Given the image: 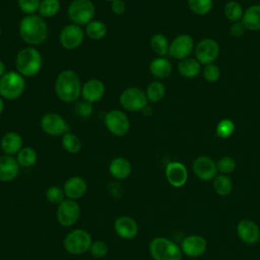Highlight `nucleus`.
Wrapping results in <instances>:
<instances>
[{
  "mask_svg": "<svg viewBox=\"0 0 260 260\" xmlns=\"http://www.w3.org/2000/svg\"><path fill=\"white\" fill-rule=\"evenodd\" d=\"M108 28L102 20H91L85 25V34L91 40H102L107 36Z\"/></svg>",
  "mask_w": 260,
  "mask_h": 260,
  "instance_id": "obj_29",
  "label": "nucleus"
},
{
  "mask_svg": "<svg viewBox=\"0 0 260 260\" xmlns=\"http://www.w3.org/2000/svg\"><path fill=\"white\" fill-rule=\"evenodd\" d=\"M106 1H109V2H112V1H114V0H106Z\"/></svg>",
  "mask_w": 260,
  "mask_h": 260,
  "instance_id": "obj_50",
  "label": "nucleus"
},
{
  "mask_svg": "<svg viewBox=\"0 0 260 260\" xmlns=\"http://www.w3.org/2000/svg\"><path fill=\"white\" fill-rule=\"evenodd\" d=\"M235 129H236V126L232 120L222 119L220 122H218L215 132L219 138L225 139V138H229L230 136H232Z\"/></svg>",
  "mask_w": 260,
  "mask_h": 260,
  "instance_id": "obj_37",
  "label": "nucleus"
},
{
  "mask_svg": "<svg viewBox=\"0 0 260 260\" xmlns=\"http://www.w3.org/2000/svg\"><path fill=\"white\" fill-rule=\"evenodd\" d=\"M17 162L22 168H30L36 165L38 160V153L34 147L24 146L16 154Z\"/></svg>",
  "mask_w": 260,
  "mask_h": 260,
  "instance_id": "obj_28",
  "label": "nucleus"
},
{
  "mask_svg": "<svg viewBox=\"0 0 260 260\" xmlns=\"http://www.w3.org/2000/svg\"><path fill=\"white\" fill-rule=\"evenodd\" d=\"M166 178L175 188L183 187L188 180V171L180 161H170L166 167Z\"/></svg>",
  "mask_w": 260,
  "mask_h": 260,
  "instance_id": "obj_18",
  "label": "nucleus"
},
{
  "mask_svg": "<svg viewBox=\"0 0 260 260\" xmlns=\"http://www.w3.org/2000/svg\"><path fill=\"white\" fill-rule=\"evenodd\" d=\"M91 235L82 229H76L69 232L63 241L64 249L72 255H81L89 251L92 243Z\"/></svg>",
  "mask_w": 260,
  "mask_h": 260,
  "instance_id": "obj_6",
  "label": "nucleus"
},
{
  "mask_svg": "<svg viewBox=\"0 0 260 260\" xmlns=\"http://www.w3.org/2000/svg\"><path fill=\"white\" fill-rule=\"evenodd\" d=\"M219 55V45L213 39H203L195 47V57L200 64H211Z\"/></svg>",
  "mask_w": 260,
  "mask_h": 260,
  "instance_id": "obj_13",
  "label": "nucleus"
},
{
  "mask_svg": "<svg viewBox=\"0 0 260 260\" xmlns=\"http://www.w3.org/2000/svg\"><path fill=\"white\" fill-rule=\"evenodd\" d=\"M203 77L208 82H215L220 77V69L217 65L211 63L203 68Z\"/></svg>",
  "mask_w": 260,
  "mask_h": 260,
  "instance_id": "obj_42",
  "label": "nucleus"
},
{
  "mask_svg": "<svg viewBox=\"0 0 260 260\" xmlns=\"http://www.w3.org/2000/svg\"><path fill=\"white\" fill-rule=\"evenodd\" d=\"M224 16L232 22H238L239 20H242L244 11L242 5L235 0L229 1L223 8Z\"/></svg>",
  "mask_w": 260,
  "mask_h": 260,
  "instance_id": "obj_34",
  "label": "nucleus"
},
{
  "mask_svg": "<svg viewBox=\"0 0 260 260\" xmlns=\"http://www.w3.org/2000/svg\"><path fill=\"white\" fill-rule=\"evenodd\" d=\"M111 10L116 15H121L126 11V3L124 0H114L111 2Z\"/></svg>",
  "mask_w": 260,
  "mask_h": 260,
  "instance_id": "obj_44",
  "label": "nucleus"
},
{
  "mask_svg": "<svg viewBox=\"0 0 260 260\" xmlns=\"http://www.w3.org/2000/svg\"><path fill=\"white\" fill-rule=\"evenodd\" d=\"M145 94H146V98H147L148 102L157 103L165 96L166 86L162 82H160L158 80L152 81L147 85Z\"/></svg>",
  "mask_w": 260,
  "mask_h": 260,
  "instance_id": "obj_32",
  "label": "nucleus"
},
{
  "mask_svg": "<svg viewBox=\"0 0 260 260\" xmlns=\"http://www.w3.org/2000/svg\"><path fill=\"white\" fill-rule=\"evenodd\" d=\"M215 193L219 196H228L233 190V182L228 175H217L212 183Z\"/></svg>",
  "mask_w": 260,
  "mask_h": 260,
  "instance_id": "obj_30",
  "label": "nucleus"
},
{
  "mask_svg": "<svg viewBox=\"0 0 260 260\" xmlns=\"http://www.w3.org/2000/svg\"><path fill=\"white\" fill-rule=\"evenodd\" d=\"M114 230L120 238L124 240H132L138 234V224L133 217L122 215L115 219Z\"/></svg>",
  "mask_w": 260,
  "mask_h": 260,
  "instance_id": "obj_19",
  "label": "nucleus"
},
{
  "mask_svg": "<svg viewBox=\"0 0 260 260\" xmlns=\"http://www.w3.org/2000/svg\"><path fill=\"white\" fill-rule=\"evenodd\" d=\"M104 123L107 130L114 136H124L130 129V121L125 112L114 109L106 113Z\"/></svg>",
  "mask_w": 260,
  "mask_h": 260,
  "instance_id": "obj_8",
  "label": "nucleus"
},
{
  "mask_svg": "<svg viewBox=\"0 0 260 260\" xmlns=\"http://www.w3.org/2000/svg\"><path fill=\"white\" fill-rule=\"evenodd\" d=\"M18 34L27 45L35 47L45 43L49 36V28L44 18L37 14L25 15L19 22Z\"/></svg>",
  "mask_w": 260,
  "mask_h": 260,
  "instance_id": "obj_1",
  "label": "nucleus"
},
{
  "mask_svg": "<svg viewBox=\"0 0 260 260\" xmlns=\"http://www.w3.org/2000/svg\"><path fill=\"white\" fill-rule=\"evenodd\" d=\"M4 107H5V105H4V101H3V99L0 96V115L3 113V111H4Z\"/></svg>",
  "mask_w": 260,
  "mask_h": 260,
  "instance_id": "obj_48",
  "label": "nucleus"
},
{
  "mask_svg": "<svg viewBox=\"0 0 260 260\" xmlns=\"http://www.w3.org/2000/svg\"><path fill=\"white\" fill-rule=\"evenodd\" d=\"M106 92L105 84L102 80L92 78L88 79L82 84L81 88V96L84 101L94 104L101 101Z\"/></svg>",
  "mask_w": 260,
  "mask_h": 260,
  "instance_id": "obj_20",
  "label": "nucleus"
},
{
  "mask_svg": "<svg viewBox=\"0 0 260 260\" xmlns=\"http://www.w3.org/2000/svg\"><path fill=\"white\" fill-rule=\"evenodd\" d=\"M150 48L159 57H165L169 55L170 44L166 36L161 34H155L150 39Z\"/></svg>",
  "mask_w": 260,
  "mask_h": 260,
  "instance_id": "obj_31",
  "label": "nucleus"
},
{
  "mask_svg": "<svg viewBox=\"0 0 260 260\" xmlns=\"http://www.w3.org/2000/svg\"><path fill=\"white\" fill-rule=\"evenodd\" d=\"M108 252H109V247L107 243L100 240L93 241L89 248L90 255L95 258H103L108 254Z\"/></svg>",
  "mask_w": 260,
  "mask_h": 260,
  "instance_id": "obj_41",
  "label": "nucleus"
},
{
  "mask_svg": "<svg viewBox=\"0 0 260 260\" xmlns=\"http://www.w3.org/2000/svg\"><path fill=\"white\" fill-rule=\"evenodd\" d=\"M75 111L81 118H89L92 115L93 107L91 103H88L83 100L82 102L76 104Z\"/></svg>",
  "mask_w": 260,
  "mask_h": 260,
  "instance_id": "obj_43",
  "label": "nucleus"
},
{
  "mask_svg": "<svg viewBox=\"0 0 260 260\" xmlns=\"http://www.w3.org/2000/svg\"><path fill=\"white\" fill-rule=\"evenodd\" d=\"M43 132L49 136H63L69 132L70 126L63 116L58 113H47L41 118L40 122Z\"/></svg>",
  "mask_w": 260,
  "mask_h": 260,
  "instance_id": "obj_10",
  "label": "nucleus"
},
{
  "mask_svg": "<svg viewBox=\"0 0 260 260\" xmlns=\"http://www.w3.org/2000/svg\"><path fill=\"white\" fill-rule=\"evenodd\" d=\"M217 171L222 175H229L233 173L237 167L236 161L231 156H223L216 162Z\"/></svg>",
  "mask_w": 260,
  "mask_h": 260,
  "instance_id": "obj_40",
  "label": "nucleus"
},
{
  "mask_svg": "<svg viewBox=\"0 0 260 260\" xmlns=\"http://www.w3.org/2000/svg\"><path fill=\"white\" fill-rule=\"evenodd\" d=\"M173 70V66L171 62L165 57L154 58L149 64L150 73L156 78H167L171 75Z\"/></svg>",
  "mask_w": 260,
  "mask_h": 260,
  "instance_id": "obj_26",
  "label": "nucleus"
},
{
  "mask_svg": "<svg viewBox=\"0 0 260 260\" xmlns=\"http://www.w3.org/2000/svg\"><path fill=\"white\" fill-rule=\"evenodd\" d=\"M57 221L65 228L74 225L80 217V206L75 200L65 199L62 201L56 211Z\"/></svg>",
  "mask_w": 260,
  "mask_h": 260,
  "instance_id": "obj_11",
  "label": "nucleus"
},
{
  "mask_svg": "<svg viewBox=\"0 0 260 260\" xmlns=\"http://www.w3.org/2000/svg\"><path fill=\"white\" fill-rule=\"evenodd\" d=\"M200 65L201 64L196 59L185 58L180 61L178 65V70L183 77L193 78L199 74L201 69Z\"/></svg>",
  "mask_w": 260,
  "mask_h": 260,
  "instance_id": "obj_27",
  "label": "nucleus"
},
{
  "mask_svg": "<svg viewBox=\"0 0 260 260\" xmlns=\"http://www.w3.org/2000/svg\"><path fill=\"white\" fill-rule=\"evenodd\" d=\"M15 67L23 77L37 75L43 67V57L40 51L31 46L21 49L15 58Z\"/></svg>",
  "mask_w": 260,
  "mask_h": 260,
  "instance_id": "obj_3",
  "label": "nucleus"
},
{
  "mask_svg": "<svg viewBox=\"0 0 260 260\" xmlns=\"http://www.w3.org/2000/svg\"><path fill=\"white\" fill-rule=\"evenodd\" d=\"M5 69H6V67H5V64H4V62L0 59V77L6 72L5 71Z\"/></svg>",
  "mask_w": 260,
  "mask_h": 260,
  "instance_id": "obj_47",
  "label": "nucleus"
},
{
  "mask_svg": "<svg viewBox=\"0 0 260 260\" xmlns=\"http://www.w3.org/2000/svg\"><path fill=\"white\" fill-rule=\"evenodd\" d=\"M194 50V41L189 35H179L170 44L169 55L175 59L183 60Z\"/></svg>",
  "mask_w": 260,
  "mask_h": 260,
  "instance_id": "obj_14",
  "label": "nucleus"
},
{
  "mask_svg": "<svg viewBox=\"0 0 260 260\" xmlns=\"http://www.w3.org/2000/svg\"><path fill=\"white\" fill-rule=\"evenodd\" d=\"M95 7L90 0H72L68 6L67 14L72 23L86 25L93 20Z\"/></svg>",
  "mask_w": 260,
  "mask_h": 260,
  "instance_id": "obj_7",
  "label": "nucleus"
},
{
  "mask_svg": "<svg viewBox=\"0 0 260 260\" xmlns=\"http://www.w3.org/2000/svg\"><path fill=\"white\" fill-rule=\"evenodd\" d=\"M63 191L67 199L78 200L86 194L87 183L82 177L74 176L66 180L63 186Z\"/></svg>",
  "mask_w": 260,
  "mask_h": 260,
  "instance_id": "obj_21",
  "label": "nucleus"
},
{
  "mask_svg": "<svg viewBox=\"0 0 260 260\" xmlns=\"http://www.w3.org/2000/svg\"><path fill=\"white\" fill-rule=\"evenodd\" d=\"M23 140L19 133L15 131L6 132L1 140H0V147L1 150L7 155H14L19 152V150L23 147Z\"/></svg>",
  "mask_w": 260,
  "mask_h": 260,
  "instance_id": "obj_23",
  "label": "nucleus"
},
{
  "mask_svg": "<svg viewBox=\"0 0 260 260\" xmlns=\"http://www.w3.org/2000/svg\"><path fill=\"white\" fill-rule=\"evenodd\" d=\"M41 0H17L18 8L25 14L31 15L39 11Z\"/></svg>",
  "mask_w": 260,
  "mask_h": 260,
  "instance_id": "obj_39",
  "label": "nucleus"
},
{
  "mask_svg": "<svg viewBox=\"0 0 260 260\" xmlns=\"http://www.w3.org/2000/svg\"><path fill=\"white\" fill-rule=\"evenodd\" d=\"M245 30H246V27L240 21L234 22V24L231 26V35L235 38L242 37L245 34Z\"/></svg>",
  "mask_w": 260,
  "mask_h": 260,
  "instance_id": "obj_45",
  "label": "nucleus"
},
{
  "mask_svg": "<svg viewBox=\"0 0 260 260\" xmlns=\"http://www.w3.org/2000/svg\"><path fill=\"white\" fill-rule=\"evenodd\" d=\"M62 146L67 152L75 154L80 151L82 145L80 139L74 133L69 131L62 136Z\"/></svg>",
  "mask_w": 260,
  "mask_h": 260,
  "instance_id": "obj_35",
  "label": "nucleus"
},
{
  "mask_svg": "<svg viewBox=\"0 0 260 260\" xmlns=\"http://www.w3.org/2000/svg\"><path fill=\"white\" fill-rule=\"evenodd\" d=\"M46 198L50 203L59 205L62 201L65 200V193L63 188L56 185L49 187L46 191Z\"/></svg>",
  "mask_w": 260,
  "mask_h": 260,
  "instance_id": "obj_38",
  "label": "nucleus"
},
{
  "mask_svg": "<svg viewBox=\"0 0 260 260\" xmlns=\"http://www.w3.org/2000/svg\"><path fill=\"white\" fill-rule=\"evenodd\" d=\"M132 172L131 162L123 157L118 156L111 160L109 165V173L116 180H125L127 179Z\"/></svg>",
  "mask_w": 260,
  "mask_h": 260,
  "instance_id": "obj_24",
  "label": "nucleus"
},
{
  "mask_svg": "<svg viewBox=\"0 0 260 260\" xmlns=\"http://www.w3.org/2000/svg\"><path fill=\"white\" fill-rule=\"evenodd\" d=\"M207 249L206 240L200 235H189L181 243L182 253L188 257H199Z\"/></svg>",
  "mask_w": 260,
  "mask_h": 260,
  "instance_id": "obj_17",
  "label": "nucleus"
},
{
  "mask_svg": "<svg viewBox=\"0 0 260 260\" xmlns=\"http://www.w3.org/2000/svg\"><path fill=\"white\" fill-rule=\"evenodd\" d=\"M192 169L198 179L206 182L213 180L217 176L216 174L218 172L214 160L206 155L198 156L193 161Z\"/></svg>",
  "mask_w": 260,
  "mask_h": 260,
  "instance_id": "obj_15",
  "label": "nucleus"
},
{
  "mask_svg": "<svg viewBox=\"0 0 260 260\" xmlns=\"http://www.w3.org/2000/svg\"><path fill=\"white\" fill-rule=\"evenodd\" d=\"M25 89V79L17 71H7L0 77V96L13 101L20 98Z\"/></svg>",
  "mask_w": 260,
  "mask_h": 260,
  "instance_id": "obj_5",
  "label": "nucleus"
},
{
  "mask_svg": "<svg viewBox=\"0 0 260 260\" xmlns=\"http://www.w3.org/2000/svg\"><path fill=\"white\" fill-rule=\"evenodd\" d=\"M148 251L153 260H181L182 250L174 241L156 237L148 245Z\"/></svg>",
  "mask_w": 260,
  "mask_h": 260,
  "instance_id": "obj_4",
  "label": "nucleus"
},
{
  "mask_svg": "<svg viewBox=\"0 0 260 260\" xmlns=\"http://www.w3.org/2000/svg\"><path fill=\"white\" fill-rule=\"evenodd\" d=\"M141 113L144 115V116H150L151 115V113H152V111H151V108L149 107V106H145L142 110H141Z\"/></svg>",
  "mask_w": 260,
  "mask_h": 260,
  "instance_id": "obj_46",
  "label": "nucleus"
},
{
  "mask_svg": "<svg viewBox=\"0 0 260 260\" xmlns=\"http://www.w3.org/2000/svg\"><path fill=\"white\" fill-rule=\"evenodd\" d=\"M20 166L16 157L3 154L0 156V182L8 183L15 180L19 174Z\"/></svg>",
  "mask_w": 260,
  "mask_h": 260,
  "instance_id": "obj_22",
  "label": "nucleus"
},
{
  "mask_svg": "<svg viewBox=\"0 0 260 260\" xmlns=\"http://www.w3.org/2000/svg\"><path fill=\"white\" fill-rule=\"evenodd\" d=\"M242 23L249 30L260 29V4H254L249 6L243 14Z\"/></svg>",
  "mask_w": 260,
  "mask_h": 260,
  "instance_id": "obj_25",
  "label": "nucleus"
},
{
  "mask_svg": "<svg viewBox=\"0 0 260 260\" xmlns=\"http://www.w3.org/2000/svg\"><path fill=\"white\" fill-rule=\"evenodd\" d=\"M237 234L247 245H255L260 240V228L250 218H243L238 222Z\"/></svg>",
  "mask_w": 260,
  "mask_h": 260,
  "instance_id": "obj_16",
  "label": "nucleus"
},
{
  "mask_svg": "<svg viewBox=\"0 0 260 260\" xmlns=\"http://www.w3.org/2000/svg\"><path fill=\"white\" fill-rule=\"evenodd\" d=\"M61 9V2L59 0H41L39 7L40 16L43 18H50L56 16Z\"/></svg>",
  "mask_w": 260,
  "mask_h": 260,
  "instance_id": "obj_33",
  "label": "nucleus"
},
{
  "mask_svg": "<svg viewBox=\"0 0 260 260\" xmlns=\"http://www.w3.org/2000/svg\"><path fill=\"white\" fill-rule=\"evenodd\" d=\"M82 83L79 75L71 70L61 71L55 81V93L58 99L64 103H73L81 96Z\"/></svg>",
  "mask_w": 260,
  "mask_h": 260,
  "instance_id": "obj_2",
  "label": "nucleus"
},
{
  "mask_svg": "<svg viewBox=\"0 0 260 260\" xmlns=\"http://www.w3.org/2000/svg\"><path fill=\"white\" fill-rule=\"evenodd\" d=\"M84 40V30L80 25L69 23L65 25L59 35V42L66 50H75Z\"/></svg>",
  "mask_w": 260,
  "mask_h": 260,
  "instance_id": "obj_12",
  "label": "nucleus"
},
{
  "mask_svg": "<svg viewBox=\"0 0 260 260\" xmlns=\"http://www.w3.org/2000/svg\"><path fill=\"white\" fill-rule=\"evenodd\" d=\"M119 101L122 108L128 112H139L148 103L145 91L134 86L124 89L120 94Z\"/></svg>",
  "mask_w": 260,
  "mask_h": 260,
  "instance_id": "obj_9",
  "label": "nucleus"
},
{
  "mask_svg": "<svg viewBox=\"0 0 260 260\" xmlns=\"http://www.w3.org/2000/svg\"><path fill=\"white\" fill-rule=\"evenodd\" d=\"M189 8L198 15H205L210 12L213 6L212 0H188Z\"/></svg>",
  "mask_w": 260,
  "mask_h": 260,
  "instance_id": "obj_36",
  "label": "nucleus"
},
{
  "mask_svg": "<svg viewBox=\"0 0 260 260\" xmlns=\"http://www.w3.org/2000/svg\"><path fill=\"white\" fill-rule=\"evenodd\" d=\"M1 34H2V28H1V25H0V37H1Z\"/></svg>",
  "mask_w": 260,
  "mask_h": 260,
  "instance_id": "obj_49",
  "label": "nucleus"
}]
</instances>
